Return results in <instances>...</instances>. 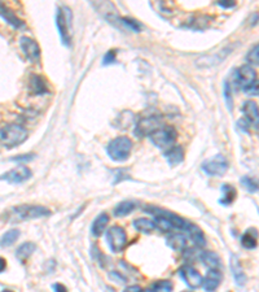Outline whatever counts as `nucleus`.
<instances>
[{"label":"nucleus","instance_id":"nucleus-1","mask_svg":"<svg viewBox=\"0 0 259 292\" xmlns=\"http://www.w3.org/2000/svg\"><path fill=\"white\" fill-rule=\"evenodd\" d=\"M28 139V131L20 125H7L0 129V143L7 148H14Z\"/></svg>","mask_w":259,"mask_h":292},{"label":"nucleus","instance_id":"nucleus-2","mask_svg":"<svg viewBox=\"0 0 259 292\" xmlns=\"http://www.w3.org/2000/svg\"><path fill=\"white\" fill-rule=\"evenodd\" d=\"M133 150V142L126 136H118L108 144L107 152L110 159L116 162H123L130 157Z\"/></svg>","mask_w":259,"mask_h":292},{"label":"nucleus","instance_id":"nucleus-3","mask_svg":"<svg viewBox=\"0 0 259 292\" xmlns=\"http://www.w3.org/2000/svg\"><path fill=\"white\" fill-rule=\"evenodd\" d=\"M51 212L42 205H18L12 209L13 221H28V220H37L40 217H47Z\"/></svg>","mask_w":259,"mask_h":292},{"label":"nucleus","instance_id":"nucleus-4","mask_svg":"<svg viewBox=\"0 0 259 292\" xmlns=\"http://www.w3.org/2000/svg\"><path fill=\"white\" fill-rule=\"evenodd\" d=\"M70 18L71 13L68 8H59L56 13V25L60 38L65 45L70 44Z\"/></svg>","mask_w":259,"mask_h":292},{"label":"nucleus","instance_id":"nucleus-5","mask_svg":"<svg viewBox=\"0 0 259 292\" xmlns=\"http://www.w3.org/2000/svg\"><path fill=\"white\" fill-rule=\"evenodd\" d=\"M107 241L112 252L118 253L127 246V234L121 226H113L108 230Z\"/></svg>","mask_w":259,"mask_h":292},{"label":"nucleus","instance_id":"nucleus-6","mask_svg":"<svg viewBox=\"0 0 259 292\" xmlns=\"http://www.w3.org/2000/svg\"><path fill=\"white\" fill-rule=\"evenodd\" d=\"M176 131H175V129L171 128V126L160 128L150 135V140H152L153 144L158 148L171 147L175 143V140H176Z\"/></svg>","mask_w":259,"mask_h":292},{"label":"nucleus","instance_id":"nucleus-7","mask_svg":"<svg viewBox=\"0 0 259 292\" xmlns=\"http://www.w3.org/2000/svg\"><path fill=\"white\" fill-rule=\"evenodd\" d=\"M228 161L222 155H217L214 159H210L202 164V171L210 177H222L228 171Z\"/></svg>","mask_w":259,"mask_h":292},{"label":"nucleus","instance_id":"nucleus-8","mask_svg":"<svg viewBox=\"0 0 259 292\" xmlns=\"http://www.w3.org/2000/svg\"><path fill=\"white\" fill-rule=\"evenodd\" d=\"M256 80V71L251 65L240 66L235 74V83L240 90L245 91Z\"/></svg>","mask_w":259,"mask_h":292},{"label":"nucleus","instance_id":"nucleus-9","mask_svg":"<svg viewBox=\"0 0 259 292\" xmlns=\"http://www.w3.org/2000/svg\"><path fill=\"white\" fill-rule=\"evenodd\" d=\"M161 128V118L158 116L144 117L138 122L135 128L136 136H148L152 135L156 130Z\"/></svg>","mask_w":259,"mask_h":292},{"label":"nucleus","instance_id":"nucleus-10","mask_svg":"<svg viewBox=\"0 0 259 292\" xmlns=\"http://www.w3.org/2000/svg\"><path fill=\"white\" fill-rule=\"evenodd\" d=\"M180 277L183 278V281L186 282L187 286L192 289L200 288L202 287L203 278L202 275L194 269V267L189 266V265H184L180 269Z\"/></svg>","mask_w":259,"mask_h":292},{"label":"nucleus","instance_id":"nucleus-11","mask_svg":"<svg viewBox=\"0 0 259 292\" xmlns=\"http://www.w3.org/2000/svg\"><path fill=\"white\" fill-rule=\"evenodd\" d=\"M31 176H33V173H31V171L28 166H17L12 169V171H9L8 173L3 174V176L0 177V179L2 181H7L8 183L18 184L30 179Z\"/></svg>","mask_w":259,"mask_h":292},{"label":"nucleus","instance_id":"nucleus-12","mask_svg":"<svg viewBox=\"0 0 259 292\" xmlns=\"http://www.w3.org/2000/svg\"><path fill=\"white\" fill-rule=\"evenodd\" d=\"M21 48H22L23 54L28 57V60H30L33 64L39 63L40 60V48L38 43L35 40H33L29 37H22L20 39Z\"/></svg>","mask_w":259,"mask_h":292},{"label":"nucleus","instance_id":"nucleus-13","mask_svg":"<svg viewBox=\"0 0 259 292\" xmlns=\"http://www.w3.org/2000/svg\"><path fill=\"white\" fill-rule=\"evenodd\" d=\"M148 212L152 213V214H160V216H164L169 220L170 222L174 226V230H184L186 231L187 226H188V222L184 218H182L180 216H177L175 213L169 212V210H164L160 209V208H150V209H147Z\"/></svg>","mask_w":259,"mask_h":292},{"label":"nucleus","instance_id":"nucleus-14","mask_svg":"<svg viewBox=\"0 0 259 292\" xmlns=\"http://www.w3.org/2000/svg\"><path fill=\"white\" fill-rule=\"evenodd\" d=\"M242 112L245 114L246 122H248L250 126H259V108L256 105L255 102L253 100H248V102L244 103L242 105Z\"/></svg>","mask_w":259,"mask_h":292},{"label":"nucleus","instance_id":"nucleus-15","mask_svg":"<svg viewBox=\"0 0 259 292\" xmlns=\"http://www.w3.org/2000/svg\"><path fill=\"white\" fill-rule=\"evenodd\" d=\"M222 272L220 269H210L205 275L202 287L205 291H215L222 283Z\"/></svg>","mask_w":259,"mask_h":292},{"label":"nucleus","instance_id":"nucleus-16","mask_svg":"<svg viewBox=\"0 0 259 292\" xmlns=\"http://www.w3.org/2000/svg\"><path fill=\"white\" fill-rule=\"evenodd\" d=\"M229 265H231V272L234 275L235 283L239 287H242L246 283V275L244 269H242V265L240 262L239 257L236 255L231 256V261H229Z\"/></svg>","mask_w":259,"mask_h":292},{"label":"nucleus","instance_id":"nucleus-17","mask_svg":"<svg viewBox=\"0 0 259 292\" xmlns=\"http://www.w3.org/2000/svg\"><path fill=\"white\" fill-rule=\"evenodd\" d=\"M258 239H259V233L255 227H249L245 233L242 234L241 236V246L245 250L253 251L255 250L256 246H258Z\"/></svg>","mask_w":259,"mask_h":292},{"label":"nucleus","instance_id":"nucleus-18","mask_svg":"<svg viewBox=\"0 0 259 292\" xmlns=\"http://www.w3.org/2000/svg\"><path fill=\"white\" fill-rule=\"evenodd\" d=\"M29 91H30L31 95H44L48 92V87H47V82L43 77L34 76L30 77L29 80Z\"/></svg>","mask_w":259,"mask_h":292},{"label":"nucleus","instance_id":"nucleus-19","mask_svg":"<svg viewBox=\"0 0 259 292\" xmlns=\"http://www.w3.org/2000/svg\"><path fill=\"white\" fill-rule=\"evenodd\" d=\"M186 231L188 233V235L191 236L192 241H193V244L196 246V247H198V248L205 247V244H206L205 235H203L202 230H201L200 227L196 226V225H193V224H189L188 222V226H187Z\"/></svg>","mask_w":259,"mask_h":292},{"label":"nucleus","instance_id":"nucleus-20","mask_svg":"<svg viewBox=\"0 0 259 292\" xmlns=\"http://www.w3.org/2000/svg\"><path fill=\"white\" fill-rule=\"evenodd\" d=\"M200 260L209 269H220L222 267L220 257L215 252H212V251H202L200 253Z\"/></svg>","mask_w":259,"mask_h":292},{"label":"nucleus","instance_id":"nucleus-21","mask_svg":"<svg viewBox=\"0 0 259 292\" xmlns=\"http://www.w3.org/2000/svg\"><path fill=\"white\" fill-rule=\"evenodd\" d=\"M108 224H109V216H108L107 213L99 214V216L95 218V221H93L92 226H91V233H92V235L96 236V238L101 236L105 230H107Z\"/></svg>","mask_w":259,"mask_h":292},{"label":"nucleus","instance_id":"nucleus-22","mask_svg":"<svg viewBox=\"0 0 259 292\" xmlns=\"http://www.w3.org/2000/svg\"><path fill=\"white\" fill-rule=\"evenodd\" d=\"M165 159L167 160L170 166H176V165L180 164L184 159L183 150H182V147H179V145L171 147L167 152H165Z\"/></svg>","mask_w":259,"mask_h":292},{"label":"nucleus","instance_id":"nucleus-23","mask_svg":"<svg viewBox=\"0 0 259 292\" xmlns=\"http://www.w3.org/2000/svg\"><path fill=\"white\" fill-rule=\"evenodd\" d=\"M222 199L219 200V204L224 205V207H228L232 203L236 200L237 191L234 186L231 184H223L222 186Z\"/></svg>","mask_w":259,"mask_h":292},{"label":"nucleus","instance_id":"nucleus-24","mask_svg":"<svg viewBox=\"0 0 259 292\" xmlns=\"http://www.w3.org/2000/svg\"><path fill=\"white\" fill-rule=\"evenodd\" d=\"M35 250H37V246H35L34 243L26 241V243L21 244L20 247L17 248V251H16V257H17L21 262H23V261L28 260V258L35 252Z\"/></svg>","mask_w":259,"mask_h":292},{"label":"nucleus","instance_id":"nucleus-25","mask_svg":"<svg viewBox=\"0 0 259 292\" xmlns=\"http://www.w3.org/2000/svg\"><path fill=\"white\" fill-rule=\"evenodd\" d=\"M167 246L174 251H184L187 247V238L182 234H171L167 238Z\"/></svg>","mask_w":259,"mask_h":292},{"label":"nucleus","instance_id":"nucleus-26","mask_svg":"<svg viewBox=\"0 0 259 292\" xmlns=\"http://www.w3.org/2000/svg\"><path fill=\"white\" fill-rule=\"evenodd\" d=\"M134 227H135L138 231H140V233H144V234H149L157 229L154 220H149V218L135 220V221H134Z\"/></svg>","mask_w":259,"mask_h":292},{"label":"nucleus","instance_id":"nucleus-27","mask_svg":"<svg viewBox=\"0 0 259 292\" xmlns=\"http://www.w3.org/2000/svg\"><path fill=\"white\" fill-rule=\"evenodd\" d=\"M18 236H20V231H18L17 229L9 230V231H7V233L2 236V239H0V247H11L12 244L17 240Z\"/></svg>","mask_w":259,"mask_h":292},{"label":"nucleus","instance_id":"nucleus-28","mask_svg":"<svg viewBox=\"0 0 259 292\" xmlns=\"http://www.w3.org/2000/svg\"><path fill=\"white\" fill-rule=\"evenodd\" d=\"M135 209V204L133 202H122L114 208V216L116 217H126L130 213Z\"/></svg>","mask_w":259,"mask_h":292},{"label":"nucleus","instance_id":"nucleus-29","mask_svg":"<svg viewBox=\"0 0 259 292\" xmlns=\"http://www.w3.org/2000/svg\"><path fill=\"white\" fill-rule=\"evenodd\" d=\"M154 222H156V226L160 231L162 233H169L171 230H174V226H172L171 222L164 216H160V214H154Z\"/></svg>","mask_w":259,"mask_h":292},{"label":"nucleus","instance_id":"nucleus-30","mask_svg":"<svg viewBox=\"0 0 259 292\" xmlns=\"http://www.w3.org/2000/svg\"><path fill=\"white\" fill-rule=\"evenodd\" d=\"M147 291H152V292L172 291V283L170 281H157L153 284H150V286L147 288Z\"/></svg>","mask_w":259,"mask_h":292},{"label":"nucleus","instance_id":"nucleus-31","mask_svg":"<svg viewBox=\"0 0 259 292\" xmlns=\"http://www.w3.org/2000/svg\"><path fill=\"white\" fill-rule=\"evenodd\" d=\"M246 61H248L249 65H259V43L248 52Z\"/></svg>","mask_w":259,"mask_h":292},{"label":"nucleus","instance_id":"nucleus-32","mask_svg":"<svg viewBox=\"0 0 259 292\" xmlns=\"http://www.w3.org/2000/svg\"><path fill=\"white\" fill-rule=\"evenodd\" d=\"M240 182H241L242 186H244L249 192H258L259 191L258 183H256L253 178H250V177H242V178L240 179Z\"/></svg>","mask_w":259,"mask_h":292},{"label":"nucleus","instance_id":"nucleus-33","mask_svg":"<svg viewBox=\"0 0 259 292\" xmlns=\"http://www.w3.org/2000/svg\"><path fill=\"white\" fill-rule=\"evenodd\" d=\"M121 22L123 23L124 26H126L127 29H130L131 32H135V33H139L140 32L141 29V25L138 22V21L133 20V18H128V17H123L121 18Z\"/></svg>","mask_w":259,"mask_h":292},{"label":"nucleus","instance_id":"nucleus-34","mask_svg":"<svg viewBox=\"0 0 259 292\" xmlns=\"http://www.w3.org/2000/svg\"><path fill=\"white\" fill-rule=\"evenodd\" d=\"M244 92H246L248 95H251V96H259V80L254 81Z\"/></svg>","mask_w":259,"mask_h":292},{"label":"nucleus","instance_id":"nucleus-35","mask_svg":"<svg viewBox=\"0 0 259 292\" xmlns=\"http://www.w3.org/2000/svg\"><path fill=\"white\" fill-rule=\"evenodd\" d=\"M231 94H232V88H231V86H229V82H225V85H224V98H225V100H227V105H228L229 109H231V107H232Z\"/></svg>","mask_w":259,"mask_h":292},{"label":"nucleus","instance_id":"nucleus-36","mask_svg":"<svg viewBox=\"0 0 259 292\" xmlns=\"http://www.w3.org/2000/svg\"><path fill=\"white\" fill-rule=\"evenodd\" d=\"M218 6L223 9H231L236 6V0H218Z\"/></svg>","mask_w":259,"mask_h":292},{"label":"nucleus","instance_id":"nucleus-37","mask_svg":"<svg viewBox=\"0 0 259 292\" xmlns=\"http://www.w3.org/2000/svg\"><path fill=\"white\" fill-rule=\"evenodd\" d=\"M104 65H108V64H114L116 63V52L114 51H109L107 55L104 56Z\"/></svg>","mask_w":259,"mask_h":292},{"label":"nucleus","instance_id":"nucleus-38","mask_svg":"<svg viewBox=\"0 0 259 292\" xmlns=\"http://www.w3.org/2000/svg\"><path fill=\"white\" fill-rule=\"evenodd\" d=\"M34 159V155H22V156H18V157H14L13 161H31V160Z\"/></svg>","mask_w":259,"mask_h":292},{"label":"nucleus","instance_id":"nucleus-39","mask_svg":"<svg viewBox=\"0 0 259 292\" xmlns=\"http://www.w3.org/2000/svg\"><path fill=\"white\" fill-rule=\"evenodd\" d=\"M250 25L251 26H255V25H258L259 23V14L258 13H255V14H253V16H251V18L250 20Z\"/></svg>","mask_w":259,"mask_h":292},{"label":"nucleus","instance_id":"nucleus-40","mask_svg":"<svg viewBox=\"0 0 259 292\" xmlns=\"http://www.w3.org/2000/svg\"><path fill=\"white\" fill-rule=\"evenodd\" d=\"M7 267V262L3 257H0V273H3Z\"/></svg>","mask_w":259,"mask_h":292},{"label":"nucleus","instance_id":"nucleus-41","mask_svg":"<svg viewBox=\"0 0 259 292\" xmlns=\"http://www.w3.org/2000/svg\"><path fill=\"white\" fill-rule=\"evenodd\" d=\"M52 288L54 289H56V291H66V287L65 286H62V284H54V286H52Z\"/></svg>","mask_w":259,"mask_h":292},{"label":"nucleus","instance_id":"nucleus-42","mask_svg":"<svg viewBox=\"0 0 259 292\" xmlns=\"http://www.w3.org/2000/svg\"><path fill=\"white\" fill-rule=\"evenodd\" d=\"M126 291H141V287L140 286H130V287H127Z\"/></svg>","mask_w":259,"mask_h":292}]
</instances>
